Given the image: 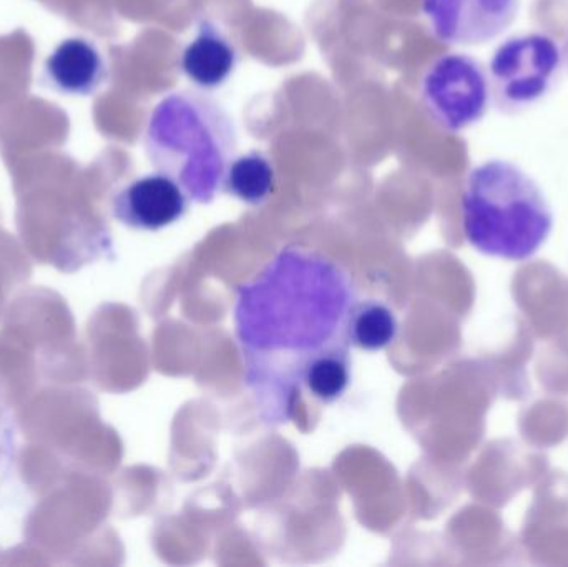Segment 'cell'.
Masks as SVG:
<instances>
[{
  "instance_id": "cell-1",
  "label": "cell",
  "mask_w": 568,
  "mask_h": 567,
  "mask_svg": "<svg viewBox=\"0 0 568 567\" xmlns=\"http://www.w3.org/2000/svg\"><path fill=\"white\" fill-rule=\"evenodd\" d=\"M354 303L349 272L301 246H286L256 279L239 286L236 342L263 422H290L307 365L323 353L351 346L347 318Z\"/></svg>"
},
{
  "instance_id": "cell-2",
  "label": "cell",
  "mask_w": 568,
  "mask_h": 567,
  "mask_svg": "<svg viewBox=\"0 0 568 567\" xmlns=\"http://www.w3.org/2000/svg\"><path fill=\"white\" fill-rule=\"evenodd\" d=\"M236 149L232 115L215 99L195 90L163 97L146 122L150 163L175 180L192 202L215 200Z\"/></svg>"
},
{
  "instance_id": "cell-3",
  "label": "cell",
  "mask_w": 568,
  "mask_h": 567,
  "mask_svg": "<svg viewBox=\"0 0 568 567\" xmlns=\"http://www.w3.org/2000/svg\"><path fill=\"white\" fill-rule=\"evenodd\" d=\"M467 243L490 259L523 263L552 235V205L542 186L509 160L474 166L460 199Z\"/></svg>"
},
{
  "instance_id": "cell-4",
  "label": "cell",
  "mask_w": 568,
  "mask_h": 567,
  "mask_svg": "<svg viewBox=\"0 0 568 567\" xmlns=\"http://www.w3.org/2000/svg\"><path fill=\"white\" fill-rule=\"evenodd\" d=\"M562 47L544 32L504 40L489 65L490 95L497 110L520 115L542 103L562 79Z\"/></svg>"
},
{
  "instance_id": "cell-5",
  "label": "cell",
  "mask_w": 568,
  "mask_h": 567,
  "mask_svg": "<svg viewBox=\"0 0 568 567\" xmlns=\"http://www.w3.org/2000/svg\"><path fill=\"white\" fill-rule=\"evenodd\" d=\"M420 97L440 129L463 132L479 123L489 110V72L469 53H444L427 69Z\"/></svg>"
},
{
  "instance_id": "cell-6",
  "label": "cell",
  "mask_w": 568,
  "mask_h": 567,
  "mask_svg": "<svg viewBox=\"0 0 568 567\" xmlns=\"http://www.w3.org/2000/svg\"><path fill=\"white\" fill-rule=\"evenodd\" d=\"M520 0H423L434 36L449 45H484L503 36L519 13Z\"/></svg>"
},
{
  "instance_id": "cell-7",
  "label": "cell",
  "mask_w": 568,
  "mask_h": 567,
  "mask_svg": "<svg viewBox=\"0 0 568 567\" xmlns=\"http://www.w3.org/2000/svg\"><path fill=\"white\" fill-rule=\"evenodd\" d=\"M190 199L182 186L163 175L146 173L123 185L112 199L115 220L140 232H159L180 222L189 212Z\"/></svg>"
},
{
  "instance_id": "cell-8",
  "label": "cell",
  "mask_w": 568,
  "mask_h": 567,
  "mask_svg": "<svg viewBox=\"0 0 568 567\" xmlns=\"http://www.w3.org/2000/svg\"><path fill=\"white\" fill-rule=\"evenodd\" d=\"M109 79L102 50L85 37H69L53 47L42 65V85L67 97L95 95Z\"/></svg>"
},
{
  "instance_id": "cell-9",
  "label": "cell",
  "mask_w": 568,
  "mask_h": 567,
  "mask_svg": "<svg viewBox=\"0 0 568 567\" xmlns=\"http://www.w3.org/2000/svg\"><path fill=\"white\" fill-rule=\"evenodd\" d=\"M239 60V50L225 30L215 20L203 19L182 50L180 69L199 89L216 90L232 79Z\"/></svg>"
},
{
  "instance_id": "cell-10",
  "label": "cell",
  "mask_w": 568,
  "mask_h": 567,
  "mask_svg": "<svg viewBox=\"0 0 568 567\" xmlns=\"http://www.w3.org/2000/svg\"><path fill=\"white\" fill-rule=\"evenodd\" d=\"M275 185L276 172L272 160L266 153L252 150L230 162L222 189L246 205L260 206L273 195Z\"/></svg>"
},
{
  "instance_id": "cell-11",
  "label": "cell",
  "mask_w": 568,
  "mask_h": 567,
  "mask_svg": "<svg viewBox=\"0 0 568 567\" xmlns=\"http://www.w3.org/2000/svg\"><path fill=\"white\" fill-rule=\"evenodd\" d=\"M399 333L396 313L377 300L356 302L347 318V340L351 346L364 352H381L396 342Z\"/></svg>"
},
{
  "instance_id": "cell-12",
  "label": "cell",
  "mask_w": 568,
  "mask_h": 567,
  "mask_svg": "<svg viewBox=\"0 0 568 567\" xmlns=\"http://www.w3.org/2000/svg\"><path fill=\"white\" fill-rule=\"evenodd\" d=\"M349 348L331 350L314 358L304 372L303 388L323 403L343 398L351 383Z\"/></svg>"
},
{
  "instance_id": "cell-13",
  "label": "cell",
  "mask_w": 568,
  "mask_h": 567,
  "mask_svg": "<svg viewBox=\"0 0 568 567\" xmlns=\"http://www.w3.org/2000/svg\"><path fill=\"white\" fill-rule=\"evenodd\" d=\"M17 459V429L9 409L0 403V488L12 475Z\"/></svg>"
},
{
  "instance_id": "cell-14",
  "label": "cell",
  "mask_w": 568,
  "mask_h": 567,
  "mask_svg": "<svg viewBox=\"0 0 568 567\" xmlns=\"http://www.w3.org/2000/svg\"><path fill=\"white\" fill-rule=\"evenodd\" d=\"M562 59H564V69H566L567 73H568V36L566 37V40H564Z\"/></svg>"
}]
</instances>
